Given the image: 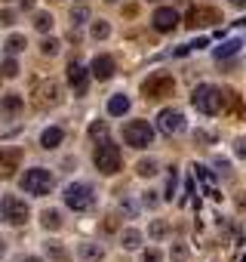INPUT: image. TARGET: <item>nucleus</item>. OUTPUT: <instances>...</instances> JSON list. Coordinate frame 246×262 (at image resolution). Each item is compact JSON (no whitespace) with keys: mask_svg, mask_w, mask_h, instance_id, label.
<instances>
[{"mask_svg":"<svg viewBox=\"0 0 246 262\" xmlns=\"http://www.w3.org/2000/svg\"><path fill=\"white\" fill-rule=\"evenodd\" d=\"M191 105L206 114V117H215L222 108H225V90H218L215 83H200L194 93H191Z\"/></svg>","mask_w":246,"mask_h":262,"instance_id":"obj_1","label":"nucleus"},{"mask_svg":"<svg viewBox=\"0 0 246 262\" xmlns=\"http://www.w3.org/2000/svg\"><path fill=\"white\" fill-rule=\"evenodd\" d=\"M92 164H95V170H99L102 176H114V173H120V167H123L120 145H114L111 139H102V142L95 145V151H92Z\"/></svg>","mask_w":246,"mask_h":262,"instance_id":"obj_2","label":"nucleus"},{"mask_svg":"<svg viewBox=\"0 0 246 262\" xmlns=\"http://www.w3.org/2000/svg\"><path fill=\"white\" fill-rule=\"evenodd\" d=\"M62 201H65L68 210H74V213H86V210H92V204H95V191H92L89 182H71V185H65Z\"/></svg>","mask_w":246,"mask_h":262,"instance_id":"obj_3","label":"nucleus"},{"mask_svg":"<svg viewBox=\"0 0 246 262\" xmlns=\"http://www.w3.org/2000/svg\"><path fill=\"white\" fill-rule=\"evenodd\" d=\"M53 188H56V176H53L46 167H31V170H25V176H22V191H25V194L43 198V194H50Z\"/></svg>","mask_w":246,"mask_h":262,"instance_id":"obj_4","label":"nucleus"},{"mask_svg":"<svg viewBox=\"0 0 246 262\" xmlns=\"http://www.w3.org/2000/svg\"><path fill=\"white\" fill-rule=\"evenodd\" d=\"M123 142H127L130 148L136 151H145L154 145V126L148 120H130L127 126H123Z\"/></svg>","mask_w":246,"mask_h":262,"instance_id":"obj_5","label":"nucleus"},{"mask_svg":"<svg viewBox=\"0 0 246 262\" xmlns=\"http://www.w3.org/2000/svg\"><path fill=\"white\" fill-rule=\"evenodd\" d=\"M173 93H176V77L166 74V71H157V74H151L142 83V96L145 99H169Z\"/></svg>","mask_w":246,"mask_h":262,"instance_id":"obj_6","label":"nucleus"},{"mask_svg":"<svg viewBox=\"0 0 246 262\" xmlns=\"http://www.w3.org/2000/svg\"><path fill=\"white\" fill-rule=\"evenodd\" d=\"M157 129H160L163 136H179V133H185V129H188L185 111H179V108H163V111L157 114Z\"/></svg>","mask_w":246,"mask_h":262,"instance_id":"obj_7","label":"nucleus"},{"mask_svg":"<svg viewBox=\"0 0 246 262\" xmlns=\"http://www.w3.org/2000/svg\"><path fill=\"white\" fill-rule=\"evenodd\" d=\"M0 213H4V219H7L10 225H25L28 216H31L28 204H25L22 198H16V194H7L4 201H0Z\"/></svg>","mask_w":246,"mask_h":262,"instance_id":"obj_8","label":"nucleus"},{"mask_svg":"<svg viewBox=\"0 0 246 262\" xmlns=\"http://www.w3.org/2000/svg\"><path fill=\"white\" fill-rule=\"evenodd\" d=\"M34 108H56L59 102H62V86L56 83V80H40L37 86H34Z\"/></svg>","mask_w":246,"mask_h":262,"instance_id":"obj_9","label":"nucleus"},{"mask_svg":"<svg viewBox=\"0 0 246 262\" xmlns=\"http://www.w3.org/2000/svg\"><path fill=\"white\" fill-rule=\"evenodd\" d=\"M218 22H222V13L215 7H194L185 16V25L188 28H209V25H218Z\"/></svg>","mask_w":246,"mask_h":262,"instance_id":"obj_10","label":"nucleus"},{"mask_svg":"<svg viewBox=\"0 0 246 262\" xmlns=\"http://www.w3.org/2000/svg\"><path fill=\"white\" fill-rule=\"evenodd\" d=\"M179 22H182V16H179V10H173V7H157V10H154V16H151V28H154V31H160V34L176 31V28H179Z\"/></svg>","mask_w":246,"mask_h":262,"instance_id":"obj_11","label":"nucleus"},{"mask_svg":"<svg viewBox=\"0 0 246 262\" xmlns=\"http://www.w3.org/2000/svg\"><path fill=\"white\" fill-rule=\"evenodd\" d=\"M19 167H22V148H16V145L0 148V179H10Z\"/></svg>","mask_w":246,"mask_h":262,"instance_id":"obj_12","label":"nucleus"},{"mask_svg":"<svg viewBox=\"0 0 246 262\" xmlns=\"http://www.w3.org/2000/svg\"><path fill=\"white\" fill-rule=\"evenodd\" d=\"M89 71H92V77H95V80H111V77L117 74V62H114V56L99 53V56L89 62Z\"/></svg>","mask_w":246,"mask_h":262,"instance_id":"obj_13","label":"nucleus"},{"mask_svg":"<svg viewBox=\"0 0 246 262\" xmlns=\"http://www.w3.org/2000/svg\"><path fill=\"white\" fill-rule=\"evenodd\" d=\"M89 77H92V71H89V68H83L80 62H71V65H68V83H71V90H74L77 96H83V93H86Z\"/></svg>","mask_w":246,"mask_h":262,"instance_id":"obj_14","label":"nucleus"},{"mask_svg":"<svg viewBox=\"0 0 246 262\" xmlns=\"http://www.w3.org/2000/svg\"><path fill=\"white\" fill-rule=\"evenodd\" d=\"M62 142H65V129L62 126H46L40 133V148H46V151H56Z\"/></svg>","mask_w":246,"mask_h":262,"instance_id":"obj_15","label":"nucleus"},{"mask_svg":"<svg viewBox=\"0 0 246 262\" xmlns=\"http://www.w3.org/2000/svg\"><path fill=\"white\" fill-rule=\"evenodd\" d=\"M130 105H133V102H130L127 93H114V96L108 99V114H111V117H123V114L130 111Z\"/></svg>","mask_w":246,"mask_h":262,"instance_id":"obj_16","label":"nucleus"},{"mask_svg":"<svg viewBox=\"0 0 246 262\" xmlns=\"http://www.w3.org/2000/svg\"><path fill=\"white\" fill-rule=\"evenodd\" d=\"M77 256H80L83 262H102V259H105V247H102V244L86 241V244H80V247H77Z\"/></svg>","mask_w":246,"mask_h":262,"instance_id":"obj_17","label":"nucleus"},{"mask_svg":"<svg viewBox=\"0 0 246 262\" xmlns=\"http://www.w3.org/2000/svg\"><path fill=\"white\" fill-rule=\"evenodd\" d=\"M240 47H243V40L240 37H231V40H225L222 47H215V62H225V59H234L237 53H240Z\"/></svg>","mask_w":246,"mask_h":262,"instance_id":"obj_18","label":"nucleus"},{"mask_svg":"<svg viewBox=\"0 0 246 262\" xmlns=\"http://www.w3.org/2000/svg\"><path fill=\"white\" fill-rule=\"evenodd\" d=\"M142 241H145V234H142L139 228H123V231H120V247H123V250H139Z\"/></svg>","mask_w":246,"mask_h":262,"instance_id":"obj_19","label":"nucleus"},{"mask_svg":"<svg viewBox=\"0 0 246 262\" xmlns=\"http://www.w3.org/2000/svg\"><path fill=\"white\" fill-rule=\"evenodd\" d=\"M0 108H4L7 114H19V111L25 108V96H19V93H4V96H0Z\"/></svg>","mask_w":246,"mask_h":262,"instance_id":"obj_20","label":"nucleus"},{"mask_svg":"<svg viewBox=\"0 0 246 262\" xmlns=\"http://www.w3.org/2000/svg\"><path fill=\"white\" fill-rule=\"evenodd\" d=\"M136 173H139L142 179H154V176L160 173V164H157L154 158H142V161L136 164Z\"/></svg>","mask_w":246,"mask_h":262,"instance_id":"obj_21","label":"nucleus"},{"mask_svg":"<svg viewBox=\"0 0 246 262\" xmlns=\"http://www.w3.org/2000/svg\"><path fill=\"white\" fill-rule=\"evenodd\" d=\"M40 225H43L46 231H59L65 222H62V213H59V210H43V213H40Z\"/></svg>","mask_w":246,"mask_h":262,"instance_id":"obj_22","label":"nucleus"},{"mask_svg":"<svg viewBox=\"0 0 246 262\" xmlns=\"http://www.w3.org/2000/svg\"><path fill=\"white\" fill-rule=\"evenodd\" d=\"M43 250H46V256H50L53 262H68V259H71V253H68L59 241H46V244H43Z\"/></svg>","mask_w":246,"mask_h":262,"instance_id":"obj_23","label":"nucleus"},{"mask_svg":"<svg viewBox=\"0 0 246 262\" xmlns=\"http://www.w3.org/2000/svg\"><path fill=\"white\" fill-rule=\"evenodd\" d=\"M166 234H169V222L166 219H151L148 222V237L151 241H163Z\"/></svg>","mask_w":246,"mask_h":262,"instance_id":"obj_24","label":"nucleus"},{"mask_svg":"<svg viewBox=\"0 0 246 262\" xmlns=\"http://www.w3.org/2000/svg\"><path fill=\"white\" fill-rule=\"evenodd\" d=\"M28 47V40H25V34H13L7 43H4V50H7V56H19L22 50Z\"/></svg>","mask_w":246,"mask_h":262,"instance_id":"obj_25","label":"nucleus"},{"mask_svg":"<svg viewBox=\"0 0 246 262\" xmlns=\"http://www.w3.org/2000/svg\"><path fill=\"white\" fill-rule=\"evenodd\" d=\"M92 19V13L86 10V7H74L71 10V28H80V25H86Z\"/></svg>","mask_w":246,"mask_h":262,"instance_id":"obj_26","label":"nucleus"},{"mask_svg":"<svg viewBox=\"0 0 246 262\" xmlns=\"http://www.w3.org/2000/svg\"><path fill=\"white\" fill-rule=\"evenodd\" d=\"M0 77H7V80H13V77H19V62L10 56V59H4L0 62Z\"/></svg>","mask_w":246,"mask_h":262,"instance_id":"obj_27","label":"nucleus"},{"mask_svg":"<svg viewBox=\"0 0 246 262\" xmlns=\"http://www.w3.org/2000/svg\"><path fill=\"white\" fill-rule=\"evenodd\" d=\"M34 28H37V31H43V34H46V31H53V16H50L46 10L34 13Z\"/></svg>","mask_w":246,"mask_h":262,"instance_id":"obj_28","label":"nucleus"},{"mask_svg":"<svg viewBox=\"0 0 246 262\" xmlns=\"http://www.w3.org/2000/svg\"><path fill=\"white\" fill-rule=\"evenodd\" d=\"M89 34H92V40H105V37H111V25L105 19H99V22H92Z\"/></svg>","mask_w":246,"mask_h":262,"instance_id":"obj_29","label":"nucleus"},{"mask_svg":"<svg viewBox=\"0 0 246 262\" xmlns=\"http://www.w3.org/2000/svg\"><path fill=\"white\" fill-rule=\"evenodd\" d=\"M59 50H62V43H59L56 37H46V40L40 43V53H43V56H59Z\"/></svg>","mask_w":246,"mask_h":262,"instance_id":"obj_30","label":"nucleus"},{"mask_svg":"<svg viewBox=\"0 0 246 262\" xmlns=\"http://www.w3.org/2000/svg\"><path fill=\"white\" fill-rule=\"evenodd\" d=\"M194 142H197V145H212V142H215V133H209V129H197V133H194Z\"/></svg>","mask_w":246,"mask_h":262,"instance_id":"obj_31","label":"nucleus"},{"mask_svg":"<svg viewBox=\"0 0 246 262\" xmlns=\"http://www.w3.org/2000/svg\"><path fill=\"white\" fill-rule=\"evenodd\" d=\"M89 136H92V139H102V136H108V123H105V120H95V123L89 126Z\"/></svg>","mask_w":246,"mask_h":262,"instance_id":"obj_32","label":"nucleus"},{"mask_svg":"<svg viewBox=\"0 0 246 262\" xmlns=\"http://www.w3.org/2000/svg\"><path fill=\"white\" fill-rule=\"evenodd\" d=\"M231 148H234V158H240V161H246V136H237Z\"/></svg>","mask_w":246,"mask_h":262,"instance_id":"obj_33","label":"nucleus"},{"mask_svg":"<svg viewBox=\"0 0 246 262\" xmlns=\"http://www.w3.org/2000/svg\"><path fill=\"white\" fill-rule=\"evenodd\" d=\"M142 204H145V207H151V210H154V207H160V191H145V194H142Z\"/></svg>","mask_w":246,"mask_h":262,"instance_id":"obj_34","label":"nucleus"},{"mask_svg":"<svg viewBox=\"0 0 246 262\" xmlns=\"http://www.w3.org/2000/svg\"><path fill=\"white\" fill-rule=\"evenodd\" d=\"M142 262H163V253H160L157 247H148V250L142 253Z\"/></svg>","mask_w":246,"mask_h":262,"instance_id":"obj_35","label":"nucleus"},{"mask_svg":"<svg viewBox=\"0 0 246 262\" xmlns=\"http://www.w3.org/2000/svg\"><path fill=\"white\" fill-rule=\"evenodd\" d=\"M120 213H123V216H136V213H139V207H136L130 198H123V201H120Z\"/></svg>","mask_w":246,"mask_h":262,"instance_id":"obj_36","label":"nucleus"},{"mask_svg":"<svg viewBox=\"0 0 246 262\" xmlns=\"http://www.w3.org/2000/svg\"><path fill=\"white\" fill-rule=\"evenodd\" d=\"M0 25H4V28L16 25V13H13V10H0Z\"/></svg>","mask_w":246,"mask_h":262,"instance_id":"obj_37","label":"nucleus"},{"mask_svg":"<svg viewBox=\"0 0 246 262\" xmlns=\"http://www.w3.org/2000/svg\"><path fill=\"white\" fill-rule=\"evenodd\" d=\"M185 256H188V247H185V244H176V247H173V259L179 262V259H185Z\"/></svg>","mask_w":246,"mask_h":262,"instance_id":"obj_38","label":"nucleus"},{"mask_svg":"<svg viewBox=\"0 0 246 262\" xmlns=\"http://www.w3.org/2000/svg\"><path fill=\"white\" fill-rule=\"evenodd\" d=\"M215 167H218V176H231V164H228V161H222V158H218V161H215Z\"/></svg>","mask_w":246,"mask_h":262,"instance_id":"obj_39","label":"nucleus"},{"mask_svg":"<svg viewBox=\"0 0 246 262\" xmlns=\"http://www.w3.org/2000/svg\"><path fill=\"white\" fill-rule=\"evenodd\" d=\"M114 219H117V216H108V219H105V225H102V228H105V231H114V228H117V222H114Z\"/></svg>","mask_w":246,"mask_h":262,"instance_id":"obj_40","label":"nucleus"},{"mask_svg":"<svg viewBox=\"0 0 246 262\" xmlns=\"http://www.w3.org/2000/svg\"><path fill=\"white\" fill-rule=\"evenodd\" d=\"M231 7H237V10H246V0H228Z\"/></svg>","mask_w":246,"mask_h":262,"instance_id":"obj_41","label":"nucleus"},{"mask_svg":"<svg viewBox=\"0 0 246 262\" xmlns=\"http://www.w3.org/2000/svg\"><path fill=\"white\" fill-rule=\"evenodd\" d=\"M19 7L22 10H34V0H19Z\"/></svg>","mask_w":246,"mask_h":262,"instance_id":"obj_42","label":"nucleus"},{"mask_svg":"<svg viewBox=\"0 0 246 262\" xmlns=\"http://www.w3.org/2000/svg\"><path fill=\"white\" fill-rule=\"evenodd\" d=\"M19 262H43V259H40V256H22Z\"/></svg>","mask_w":246,"mask_h":262,"instance_id":"obj_43","label":"nucleus"},{"mask_svg":"<svg viewBox=\"0 0 246 262\" xmlns=\"http://www.w3.org/2000/svg\"><path fill=\"white\" fill-rule=\"evenodd\" d=\"M4 253H7V244H4V237H0V259H4Z\"/></svg>","mask_w":246,"mask_h":262,"instance_id":"obj_44","label":"nucleus"},{"mask_svg":"<svg viewBox=\"0 0 246 262\" xmlns=\"http://www.w3.org/2000/svg\"><path fill=\"white\" fill-rule=\"evenodd\" d=\"M148 4H157V0H148Z\"/></svg>","mask_w":246,"mask_h":262,"instance_id":"obj_45","label":"nucleus"},{"mask_svg":"<svg viewBox=\"0 0 246 262\" xmlns=\"http://www.w3.org/2000/svg\"><path fill=\"white\" fill-rule=\"evenodd\" d=\"M108 4H114V0H108Z\"/></svg>","mask_w":246,"mask_h":262,"instance_id":"obj_46","label":"nucleus"},{"mask_svg":"<svg viewBox=\"0 0 246 262\" xmlns=\"http://www.w3.org/2000/svg\"><path fill=\"white\" fill-rule=\"evenodd\" d=\"M4 4H10V0H4Z\"/></svg>","mask_w":246,"mask_h":262,"instance_id":"obj_47","label":"nucleus"}]
</instances>
